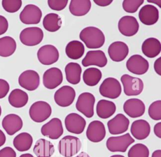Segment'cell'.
Wrapping results in <instances>:
<instances>
[{
  "label": "cell",
  "mask_w": 161,
  "mask_h": 157,
  "mask_svg": "<svg viewBox=\"0 0 161 157\" xmlns=\"http://www.w3.org/2000/svg\"><path fill=\"white\" fill-rule=\"evenodd\" d=\"M80 39L89 49H97L102 47L105 42V36L98 28L87 26L79 33Z\"/></svg>",
  "instance_id": "1"
},
{
  "label": "cell",
  "mask_w": 161,
  "mask_h": 157,
  "mask_svg": "<svg viewBox=\"0 0 161 157\" xmlns=\"http://www.w3.org/2000/svg\"><path fill=\"white\" fill-rule=\"evenodd\" d=\"M81 147L80 139L71 135L63 137L58 143V152L64 157H72L76 155L80 150Z\"/></svg>",
  "instance_id": "2"
},
{
  "label": "cell",
  "mask_w": 161,
  "mask_h": 157,
  "mask_svg": "<svg viewBox=\"0 0 161 157\" xmlns=\"http://www.w3.org/2000/svg\"><path fill=\"white\" fill-rule=\"evenodd\" d=\"M52 114V107L46 101H37L33 103L29 109L30 118L36 123H42Z\"/></svg>",
  "instance_id": "3"
},
{
  "label": "cell",
  "mask_w": 161,
  "mask_h": 157,
  "mask_svg": "<svg viewBox=\"0 0 161 157\" xmlns=\"http://www.w3.org/2000/svg\"><path fill=\"white\" fill-rule=\"evenodd\" d=\"M135 142L134 138L127 133L121 136H111L106 141V148L111 152L125 153L130 145Z\"/></svg>",
  "instance_id": "4"
},
{
  "label": "cell",
  "mask_w": 161,
  "mask_h": 157,
  "mask_svg": "<svg viewBox=\"0 0 161 157\" xmlns=\"http://www.w3.org/2000/svg\"><path fill=\"white\" fill-rule=\"evenodd\" d=\"M100 94L109 99L118 98L121 93L122 89L119 81L113 77H108L103 80L99 88Z\"/></svg>",
  "instance_id": "5"
},
{
  "label": "cell",
  "mask_w": 161,
  "mask_h": 157,
  "mask_svg": "<svg viewBox=\"0 0 161 157\" xmlns=\"http://www.w3.org/2000/svg\"><path fill=\"white\" fill-rule=\"evenodd\" d=\"M43 38V32L39 27H28L23 29L19 34L21 43L27 46L39 44Z\"/></svg>",
  "instance_id": "6"
},
{
  "label": "cell",
  "mask_w": 161,
  "mask_h": 157,
  "mask_svg": "<svg viewBox=\"0 0 161 157\" xmlns=\"http://www.w3.org/2000/svg\"><path fill=\"white\" fill-rule=\"evenodd\" d=\"M121 82L123 86L124 93L128 96H137L143 91V82L139 78L125 74L121 77Z\"/></svg>",
  "instance_id": "7"
},
{
  "label": "cell",
  "mask_w": 161,
  "mask_h": 157,
  "mask_svg": "<svg viewBox=\"0 0 161 157\" xmlns=\"http://www.w3.org/2000/svg\"><path fill=\"white\" fill-rule=\"evenodd\" d=\"M95 103L94 96L89 92H84L78 96L75 108L78 111L86 117L90 118L94 116V106Z\"/></svg>",
  "instance_id": "8"
},
{
  "label": "cell",
  "mask_w": 161,
  "mask_h": 157,
  "mask_svg": "<svg viewBox=\"0 0 161 157\" xmlns=\"http://www.w3.org/2000/svg\"><path fill=\"white\" fill-rule=\"evenodd\" d=\"M42 17V10L33 4L26 5L19 14L20 21L25 24H37L40 22Z\"/></svg>",
  "instance_id": "9"
},
{
  "label": "cell",
  "mask_w": 161,
  "mask_h": 157,
  "mask_svg": "<svg viewBox=\"0 0 161 157\" xmlns=\"http://www.w3.org/2000/svg\"><path fill=\"white\" fill-rule=\"evenodd\" d=\"M75 91L70 86H63L58 89L53 96L55 103L60 107L70 106L75 98Z\"/></svg>",
  "instance_id": "10"
},
{
  "label": "cell",
  "mask_w": 161,
  "mask_h": 157,
  "mask_svg": "<svg viewBox=\"0 0 161 157\" xmlns=\"http://www.w3.org/2000/svg\"><path fill=\"white\" fill-rule=\"evenodd\" d=\"M39 62L43 65H51L56 63L59 58L57 48L52 44H45L40 47L37 51Z\"/></svg>",
  "instance_id": "11"
},
{
  "label": "cell",
  "mask_w": 161,
  "mask_h": 157,
  "mask_svg": "<svg viewBox=\"0 0 161 157\" xmlns=\"http://www.w3.org/2000/svg\"><path fill=\"white\" fill-rule=\"evenodd\" d=\"M127 69L133 74L142 75L145 74L149 68L148 61L140 54H133L127 60Z\"/></svg>",
  "instance_id": "12"
},
{
  "label": "cell",
  "mask_w": 161,
  "mask_h": 157,
  "mask_svg": "<svg viewBox=\"0 0 161 157\" xmlns=\"http://www.w3.org/2000/svg\"><path fill=\"white\" fill-rule=\"evenodd\" d=\"M41 133L51 139H58L64 133L62 121L58 118H53L42 126Z\"/></svg>",
  "instance_id": "13"
},
{
  "label": "cell",
  "mask_w": 161,
  "mask_h": 157,
  "mask_svg": "<svg viewBox=\"0 0 161 157\" xmlns=\"http://www.w3.org/2000/svg\"><path fill=\"white\" fill-rule=\"evenodd\" d=\"M65 126L66 129L73 134H80L84 131L86 126L85 119L80 114L71 113L67 114L65 118Z\"/></svg>",
  "instance_id": "14"
},
{
  "label": "cell",
  "mask_w": 161,
  "mask_h": 157,
  "mask_svg": "<svg viewBox=\"0 0 161 157\" xmlns=\"http://www.w3.org/2000/svg\"><path fill=\"white\" fill-rule=\"evenodd\" d=\"M18 83L21 87L28 91H34L40 85V76L34 70H26L19 76Z\"/></svg>",
  "instance_id": "15"
},
{
  "label": "cell",
  "mask_w": 161,
  "mask_h": 157,
  "mask_svg": "<svg viewBox=\"0 0 161 157\" xmlns=\"http://www.w3.org/2000/svg\"><path fill=\"white\" fill-rule=\"evenodd\" d=\"M119 31L125 36L130 37L135 35L139 29V23L134 16H124L118 23Z\"/></svg>",
  "instance_id": "16"
},
{
  "label": "cell",
  "mask_w": 161,
  "mask_h": 157,
  "mask_svg": "<svg viewBox=\"0 0 161 157\" xmlns=\"http://www.w3.org/2000/svg\"><path fill=\"white\" fill-rule=\"evenodd\" d=\"M130 121L123 114L118 113L107 123L108 131L113 135L121 134L126 132L129 127Z\"/></svg>",
  "instance_id": "17"
},
{
  "label": "cell",
  "mask_w": 161,
  "mask_h": 157,
  "mask_svg": "<svg viewBox=\"0 0 161 157\" xmlns=\"http://www.w3.org/2000/svg\"><path fill=\"white\" fill-rule=\"evenodd\" d=\"M63 81L62 71L56 67L47 69L43 74V86L49 89H53L58 87Z\"/></svg>",
  "instance_id": "18"
},
{
  "label": "cell",
  "mask_w": 161,
  "mask_h": 157,
  "mask_svg": "<svg viewBox=\"0 0 161 157\" xmlns=\"http://www.w3.org/2000/svg\"><path fill=\"white\" fill-rule=\"evenodd\" d=\"M106 134L104 124L101 121L94 120L89 124L86 130V137L90 141L99 143L104 139Z\"/></svg>",
  "instance_id": "19"
},
{
  "label": "cell",
  "mask_w": 161,
  "mask_h": 157,
  "mask_svg": "<svg viewBox=\"0 0 161 157\" xmlns=\"http://www.w3.org/2000/svg\"><path fill=\"white\" fill-rule=\"evenodd\" d=\"M108 59L105 53L101 50H92L87 52L82 60V64L84 67L89 66H97L103 68L106 66Z\"/></svg>",
  "instance_id": "20"
},
{
  "label": "cell",
  "mask_w": 161,
  "mask_h": 157,
  "mask_svg": "<svg viewBox=\"0 0 161 157\" xmlns=\"http://www.w3.org/2000/svg\"><path fill=\"white\" fill-rule=\"evenodd\" d=\"M108 55L110 59L114 62H121L123 61L129 53L128 45L121 41L112 43L108 49Z\"/></svg>",
  "instance_id": "21"
},
{
  "label": "cell",
  "mask_w": 161,
  "mask_h": 157,
  "mask_svg": "<svg viewBox=\"0 0 161 157\" xmlns=\"http://www.w3.org/2000/svg\"><path fill=\"white\" fill-rule=\"evenodd\" d=\"M138 18L141 23L145 25L155 24L159 18L158 9L153 5L145 4L140 9Z\"/></svg>",
  "instance_id": "22"
},
{
  "label": "cell",
  "mask_w": 161,
  "mask_h": 157,
  "mask_svg": "<svg viewBox=\"0 0 161 157\" xmlns=\"http://www.w3.org/2000/svg\"><path fill=\"white\" fill-rule=\"evenodd\" d=\"M123 111L130 118H136L143 115L145 111V106L141 99L131 98L124 103Z\"/></svg>",
  "instance_id": "23"
},
{
  "label": "cell",
  "mask_w": 161,
  "mask_h": 157,
  "mask_svg": "<svg viewBox=\"0 0 161 157\" xmlns=\"http://www.w3.org/2000/svg\"><path fill=\"white\" fill-rule=\"evenodd\" d=\"M23 121L19 116L16 114H9L4 117L2 126L8 134L12 136L23 127Z\"/></svg>",
  "instance_id": "24"
},
{
  "label": "cell",
  "mask_w": 161,
  "mask_h": 157,
  "mask_svg": "<svg viewBox=\"0 0 161 157\" xmlns=\"http://www.w3.org/2000/svg\"><path fill=\"white\" fill-rule=\"evenodd\" d=\"M131 135L138 140L146 139L150 133V126L149 123L145 119H137L134 121L130 128Z\"/></svg>",
  "instance_id": "25"
},
{
  "label": "cell",
  "mask_w": 161,
  "mask_h": 157,
  "mask_svg": "<svg viewBox=\"0 0 161 157\" xmlns=\"http://www.w3.org/2000/svg\"><path fill=\"white\" fill-rule=\"evenodd\" d=\"M142 51L145 56L153 58L158 56L161 51V43L155 38H148L142 43Z\"/></svg>",
  "instance_id": "26"
},
{
  "label": "cell",
  "mask_w": 161,
  "mask_h": 157,
  "mask_svg": "<svg viewBox=\"0 0 161 157\" xmlns=\"http://www.w3.org/2000/svg\"><path fill=\"white\" fill-rule=\"evenodd\" d=\"M33 152L36 157H50L55 152L54 145L51 141L40 138L36 141Z\"/></svg>",
  "instance_id": "27"
},
{
  "label": "cell",
  "mask_w": 161,
  "mask_h": 157,
  "mask_svg": "<svg viewBox=\"0 0 161 157\" xmlns=\"http://www.w3.org/2000/svg\"><path fill=\"white\" fill-rule=\"evenodd\" d=\"M116 110V104L111 101L101 99L96 105V114L101 119L110 118L115 113Z\"/></svg>",
  "instance_id": "28"
},
{
  "label": "cell",
  "mask_w": 161,
  "mask_h": 157,
  "mask_svg": "<svg viewBox=\"0 0 161 157\" xmlns=\"http://www.w3.org/2000/svg\"><path fill=\"white\" fill-rule=\"evenodd\" d=\"M91 8L89 0H72L69 6L70 13L75 16H82L87 14Z\"/></svg>",
  "instance_id": "29"
},
{
  "label": "cell",
  "mask_w": 161,
  "mask_h": 157,
  "mask_svg": "<svg viewBox=\"0 0 161 157\" xmlns=\"http://www.w3.org/2000/svg\"><path fill=\"white\" fill-rule=\"evenodd\" d=\"M67 81L72 84H77L80 81L82 68L79 64L74 62L69 63L65 67Z\"/></svg>",
  "instance_id": "30"
},
{
  "label": "cell",
  "mask_w": 161,
  "mask_h": 157,
  "mask_svg": "<svg viewBox=\"0 0 161 157\" xmlns=\"http://www.w3.org/2000/svg\"><path fill=\"white\" fill-rule=\"evenodd\" d=\"M9 103L13 107L19 108L25 106L28 101V94L18 88L14 89L8 96Z\"/></svg>",
  "instance_id": "31"
},
{
  "label": "cell",
  "mask_w": 161,
  "mask_h": 157,
  "mask_svg": "<svg viewBox=\"0 0 161 157\" xmlns=\"http://www.w3.org/2000/svg\"><path fill=\"white\" fill-rule=\"evenodd\" d=\"M85 48L83 43L77 40H73L67 43L65 51L68 58L71 59H79L84 54Z\"/></svg>",
  "instance_id": "32"
},
{
  "label": "cell",
  "mask_w": 161,
  "mask_h": 157,
  "mask_svg": "<svg viewBox=\"0 0 161 157\" xmlns=\"http://www.w3.org/2000/svg\"><path fill=\"white\" fill-rule=\"evenodd\" d=\"M33 144L32 136L26 132H23L16 136L13 139V146L19 151L29 150Z\"/></svg>",
  "instance_id": "33"
},
{
  "label": "cell",
  "mask_w": 161,
  "mask_h": 157,
  "mask_svg": "<svg viewBox=\"0 0 161 157\" xmlns=\"http://www.w3.org/2000/svg\"><path fill=\"white\" fill-rule=\"evenodd\" d=\"M42 23L43 28L47 31L49 32H55L61 28L62 21L58 14L51 13L45 16Z\"/></svg>",
  "instance_id": "34"
},
{
  "label": "cell",
  "mask_w": 161,
  "mask_h": 157,
  "mask_svg": "<svg viewBox=\"0 0 161 157\" xmlns=\"http://www.w3.org/2000/svg\"><path fill=\"white\" fill-rule=\"evenodd\" d=\"M16 43L11 36H4L0 38V56L9 57L16 51Z\"/></svg>",
  "instance_id": "35"
},
{
  "label": "cell",
  "mask_w": 161,
  "mask_h": 157,
  "mask_svg": "<svg viewBox=\"0 0 161 157\" xmlns=\"http://www.w3.org/2000/svg\"><path fill=\"white\" fill-rule=\"evenodd\" d=\"M102 78L101 71L96 68H89L86 69L82 75V79L84 83L89 86H94L97 85Z\"/></svg>",
  "instance_id": "36"
},
{
  "label": "cell",
  "mask_w": 161,
  "mask_h": 157,
  "mask_svg": "<svg viewBox=\"0 0 161 157\" xmlns=\"http://www.w3.org/2000/svg\"><path fill=\"white\" fill-rule=\"evenodd\" d=\"M148 147L142 143H136L132 146L128 152V157H149Z\"/></svg>",
  "instance_id": "37"
},
{
  "label": "cell",
  "mask_w": 161,
  "mask_h": 157,
  "mask_svg": "<svg viewBox=\"0 0 161 157\" xmlns=\"http://www.w3.org/2000/svg\"><path fill=\"white\" fill-rule=\"evenodd\" d=\"M148 113L151 119L155 121L161 119V101L157 100L152 103L148 109Z\"/></svg>",
  "instance_id": "38"
},
{
  "label": "cell",
  "mask_w": 161,
  "mask_h": 157,
  "mask_svg": "<svg viewBox=\"0 0 161 157\" xmlns=\"http://www.w3.org/2000/svg\"><path fill=\"white\" fill-rule=\"evenodd\" d=\"M143 3V0H124L122 3V7L126 13H134Z\"/></svg>",
  "instance_id": "39"
},
{
  "label": "cell",
  "mask_w": 161,
  "mask_h": 157,
  "mask_svg": "<svg viewBox=\"0 0 161 157\" xmlns=\"http://www.w3.org/2000/svg\"><path fill=\"white\" fill-rule=\"evenodd\" d=\"M2 6L8 13H14L17 12L21 7L22 1L21 0H4L2 1Z\"/></svg>",
  "instance_id": "40"
},
{
  "label": "cell",
  "mask_w": 161,
  "mask_h": 157,
  "mask_svg": "<svg viewBox=\"0 0 161 157\" xmlns=\"http://www.w3.org/2000/svg\"><path fill=\"white\" fill-rule=\"evenodd\" d=\"M47 4L50 9L54 11H60L63 10L68 4L67 0H48Z\"/></svg>",
  "instance_id": "41"
},
{
  "label": "cell",
  "mask_w": 161,
  "mask_h": 157,
  "mask_svg": "<svg viewBox=\"0 0 161 157\" xmlns=\"http://www.w3.org/2000/svg\"><path fill=\"white\" fill-rule=\"evenodd\" d=\"M9 84L7 81L0 79V99L4 98L9 91Z\"/></svg>",
  "instance_id": "42"
},
{
  "label": "cell",
  "mask_w": 161,
  "mask_h": 157,
  "mask_svg": "<svg viewBox=\"0 0 161 157\" xmlns=\"http://www.w3.org/2000/svg\"><path fill=\"white\" fill-rule=\"evenodd\" d=\"M15 151L9 146L3 148L0 150V157H16Z\"/></svg>",
  "instance_id": "43"
},
{
  "label": "cell",
  "mask_w": 161,
  "mask_h": 157,
  "mask_svg": "<svg viewBox=\"0 0 161 157\" xmlns=\"http://www.w3.org/2000/svg\"><path fill=\"white\" fill-rule=\"evenodd\" d=\"M8 29V21L7 19L0 15V36L4 34Z\"/></svg>",
  "instance_id": "44"
},
{
  "label": "cell",
  "mask_w": 161,
  "mask_h": 157,
  "mask_svg": "<svg viewBox=\"0 0 161 157\" xmlns=\"http://www.w3.org/2000/svg\"><path fill=\"white\" fill-rule=\"evenodd\" d=\"M153 68L158 76H161V57L157 59L153 64Z\"/></svg>",
  "instance_id": "45"
},
{
  "label": "cell",
  "mask_w": 161,
  "mask_h": 157,
  "mask_svg": "<svg viewBox=\"0 0 161 157\" xmlns=\"http://www.w3.org/2000/svg\"><path fill=\"white\" fill-rule=\"evenodd\" d=\"M94 3L99 6H108L113 3L112 0H94Z\"/></svg>",
  "instance_id": "46"
},
{
  "label": "cell",
  "mask_w": 161,
  "mask_h": 157,
  "mask_svg": "<svg viewBox=\"0 0 161 157\" xmlns=\"http://www.w3.org/2000/svg\"><path fill=\"white\" fill-rule=\"evenodd\" d=\"M153 132L156 136L161 138V122H158L154 125Z\"/></svg>",
  "instance_id": "47"
},
{
  "label": "cell",
  "mask_w": 161,
  "mask_h": 157,
  "mask_svg": "<svg viewBox=\"0 0 161 157\" xmlns=\"http://www.w3.org/2000/svg\"><path fill=\"white\" fill-rule=\"evenodd\" d=\"M6 142V136L3 131L0 129V147L2 146Z\"/></svg>",
  "instance_id": "48"
},
{
  "label": "cell",
  "mask_w": 161,
  "mask_h": 157,
  "mask_svg": "<svg viewBox=\"0 0 161 157\" xmlns=\"http://www.w3.org/2000/svg\"><path fill=\"white\" fill-rule=\"evenodd\" d=\"M152 157H161V150L157 149L152 153Z\"/></svg>",
  "instance_id": "49"
},
{
  "label": "cell",
  "mask_w": 161,
  "mask_h": 157,
  "mask_svg": "<svg viewBox=\"0 0 161 157\" xmlns=\"http://www.w3.org/2000/svg\"><path fill=\"white\" fill-rule=\"evenodd\" d=\"M147 2L149 3H153V4H157L159 8H161V1H160V0H158V1L148 0Z\"/></svg>",
  "instance_id": "50"
},
{
  "label": "cell",
  "mask_w": 161,
  "mask_h": 157,
  "mask_svg": "<svg viewBox=\"0 0 161 157\" xmlns=\"http://www.w3.org/2000/svg\"><path fill=\"white\" fill-rule=\"evenodd\" d=\"M75 157H91L86 152H84V151H82L80 152L78 155H77Z\"/></svg>",
  "instance_id": "51"
},
{
  "label": "cell",
  "mask_w": 161,
  "mask_h": 157,
  "mask_svg": "<svg viewBox=\"0 0 161 157\" xmlns=\"http://www.w3.org/2000/svg\"><path fill=\"white\" fill-rule=\"evenodd\" d=\"M19 157H34L32 154H31L30 153H25V154H22L21 155H20Z\"/></svg>",
  "instance_id": "52"
},
{
  "label": "cell",
  "mask_w": 161,
  "mask_h": 157,
  "mask_svg": "<svg viewBox=\"0 0 161 157\" xmlns=\"http://www.w3.org/2000/svg\"><path fill=\"white\" fill-rule=\"evenodd\" d=\"M110 157H125V156L123 155H121V154H114V155L111 156Z\"/></svg>",
  "instance_id": "53"
},
{
  "label": "cell",
  "mask_w": 161,
  "mask_h": 157,
  "mask_svg": "<svg viewBox=\"0 0 161 157\" xmlns=\"http://www.w3.org/2000/svg\"><path fill=\"white\" fill-rule=\"evenodd\" d=\"M1 112H2V109H1V107L0 106V116H1Z\"/></svg>",
  "instance_id": "54"
}]
</instances>
